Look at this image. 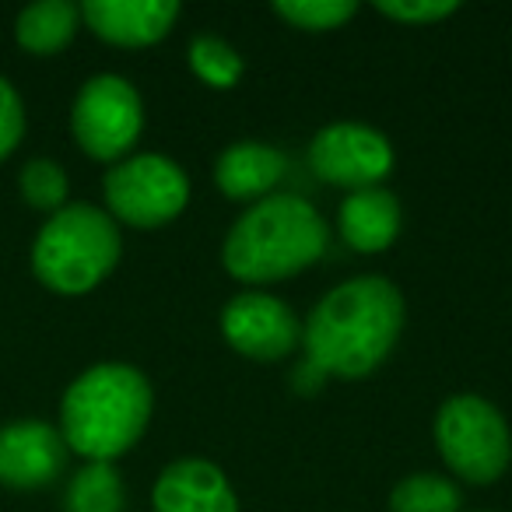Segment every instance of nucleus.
<instances>
[{
	"instance_id": "f257e3e1",
	"label": "nucleus",
	"mask_w": 512,
	"mask_h": 512,
	"mask_svg": "<svg viewBox=\"0 0 512 512\" xmlns=\"http://www.w3.org/2000/svg\"><path fill=\"white\" fill-rule=\"evenodd\" d=\"M407 320L404 295L379 274H362L327 292L302 327L306 365L323 379H365L390 358Z\"/></svg>"
},
{
	"instance_id": "f03ea898",
	"label": "nucleus",
	"mask_w": 512,
	"mask_h": 512,
	"mask_svg": "<svg viewBox=\"0 0 512 512\" xmlns=\"http://www.w3.org/2000/svg\"><path fill=\"white\" fill-rule=\"evenodd\" d=\"M155 411V393L141 369L99 362L85 369L60 400V435L88 463H113L137 446Z\"/></svg>"
},
{
	"instance_id": "7ed1b4c3",
	"label": "nucleus",
	"mask_w": 512,
	"mask_h": 512,
	"mask_svg": "<svg viewBox=\"0 0 512 512\" xmlns=\"http://www.w3.org/2000/svg\"><path fill=\"white\" fill-rule=\"evenodd\" d=\"M327 249V221L306 197L271 193L228 228L221 264L235 281L271 285L313 267Z\"/></svg>"
},
{
	"instance_id": "20e7f679",
	"label": "nucleus",
	"mask_w": 512,
	"mask_h": 512,
	"mask_svg": "<svg viewBox=\"0 0 512 512\" xmlns=\"http://www.w3.org/2000/svg\"><path fill=\"white\" fill-rule=\"evenodd\" d=\"M123 239L109 211L95 204H67L50 214L32 242V274L57 295H85L120 264Z\"/></svg>"
},
{
	"instance_id": "39448f33",
	"label": "nucleus",
	"mask_w": 512,
	"mask_h": 512,
	"mask_svg": "<svg viewBox=\"0 0 512 512\" xmlns=\"http://www.w3.org/2000/svg\"><path fill=\"white\" fill-rule=\"evenodd\" d=\"M435 446L446 467L470 484H495L512 460L502 411L477 393H456L435 414Z\"/></svg>"
},
{
	"instance_id": "423d86ee",
	"label": "nucleus",
	"mask_w": 512,
	"mask_h": 512,
	"mask_svg": "<svg viewBox=\"0 0 512 512\" xmlns=\"http://www.w3.org/2000/svg\"><path fill=\"white\" fill-rule=\"evenodd\" d=\"M109 218L130 228H162L190 204V176L165 155H134L102 179Z\"/></svg>"
},
{
	"instance_id": "0eeeda50",
	"label": "nucleus",
	"mask_w": 512,
	"mask_h": 512,
	"mask_svg": "<svg viewBox=\"0 0 512 512\" xmlns=\"http://www.w3.org/2000/svg\"><path fill=\"white\" fill-rule=\"evenodd\" d=\"M144 130V106L137 88L120 74H95L81 85L71 109V134L95 162H123Z\"/></svg>"
},
{
	"instance_id": "6e6552de",
	"label": "nucleus",
	"mask_w": 512,
	"mask_h": 512,
	"mask_svg": "<svg viewBox=\"0 0 512 512\" xmlns=\"http://www.w3.org/2000/svg\"><path fill=\"white\" fill-rule=\"evenodd\" d=\"M309 169L330 186L372 190L393 169V148L386 134L365 123H330L309 144Z\"/></svg>"
},
{
	"instance_id": "1a4fd4ad",
	"label": "nucleus",
	"mask_w": 512,
	"mask_h": 512,
	"mask_svg": "<svg viewBox=\"0 0 512 512\" xmlns=\"http://www.w3.org/2000/svg\"><path fill=\"white\" fill-rule=\"evenodd\" d=\"M221 334L253 362H281L302 344V323L278 295L242 292L221 309Z\"/></svg>"
},
{
	"instance_id": "9d476101",
	"label": "nucleus",
	"mask_w": 512,
	"mask_h": 512,
	"mask_svg": "<svg viewBox=\"0 0 512 512\" xmlns=\"http://www.w3.org/2000/svg\"><path fill=\"white\" fill-rule=\"evenodd\" d=\"M67 463V442L60 428L43 418H18L0 425V484L15 491L46 488Z\"/></svg>"
},
{
	"instance_id": "9b49d317",
	"label": "nucleus",
	"mask_w": 512,
	"mask_h": 512,
	"mask_svg": "<svg viewBox=\"0 0 512 512\" xmlns=\"http://www.w3.org/2000/svg\"><path fill=\"white\" fill-rule=\"evenodd\" d=\"M179 18L176 0H88L81 4V22L102 39V43L141 46L162 43Z\"/></svg>"
},
{
	"instance_id": "f8f14e48",
	"label": "nucleus",
	"mask_w": 512,
	"mask_h": 512,
	"mask_svg": "<svg viewBox=\"0 0 512 512\" xmlns=\"http://www.w3.org/2000/svg\"><path fill=\"white\" fill-rule=\"evenodd\" d=\"M155 512H239L225 470L211 460H176L158 474L151 491Z\"/></svg>"
},
{
	"instance_id": "ddd939ff",
	"label": "nucleus",
	"mask_w": 512,
	"mask_h": 512,
	"mask_svg": "<svg viewBox=\"0 0 512 512\" xmlns=\"http://www.w3.org/2000/svg\"><path fill=\"white\" fill-rule=\"evenodd\" d=\"M288 158L271 144L242 141L232 144L214 162V183L235 204H256L274 193V186L285 179Z\"/></svg>"
},
{
	"instance_id": "4468645a",
	"label": "nucleus",
	"mask_w": 512,
	"mask_h": 512,
	"mask_svg": "<svg viewBox=\"0 0 512 512\" xmlns=\"http://www.w3.org/2000/svg\"><path fill=\"white\" fill-rule=\"evenodd\" d=\"M400 221H404L400 200L383 186L348 193L341 211H337L341 235L355 253H383V249H390L400 235Z\"/></svg>"
},
{
	"instance_id": "2eb2a0df",
	"label": "nucleus",
	"mask_w": 512,
	"mask_h": 512,
	"mask_svg": "<svg viewBox=\"0 0 512 512\" xmlns=\"http://www.w3.org/2000/svg\"><path fill=\"white\" fill-rule=\"evenodd\" d=\"M78 25V4H71V0H39L15 18V39L22 50L36 53V57H53V53L71 46V39L78 36Z\"/></svg>"
},
{
	"instance_id": "dca6fc26",
	"label": "nucleus",
	"mask_w": 512,
	"mask_h": 512,
	"mask_svg": "<svg viewBox=\"0 0 512 512\" xmlns=\"http://www.w3.org/2000/svg\"><path fill=\"white\" fill-rule=\"evenodd\" d=\"M127 491L113 463H88L67 484V512H123Z\"/></svg>"
},
{
	"instance_id": "f3484780",
	"label": "nucleus",
	"mask_w": 512,
	"mask_h": 512,
	"mask_svg": "<svg viewBox=\"0 0 512 512\" xmlns=\"http://www.w3.org/2000/svg\"><path fill=\"white\" fill-rule=\"evenodd\" d=\"M460 505V488L439 474H411L390 495V512H460Z\"/></svg>"
},
{
	"instance_id": "a211bd4d",
	"label": "nucleus",
	"mask_w": 512,
	"mask_h": 512,
	"mask_svg": "<svg viewBox=\"0 0 512 512\" xmlns=\"http://www.w3.org/2000/svg\"><path fill=\"white\" fill-rule=\"evenodd\" d=\"M18 190H22L25 204L36 211L57 214L60 207H67V193H71V179H67L64 165L53 158H32L18 176Z\"/></svg>"
},
{
	"instance_id": "6ab92c4d",
	"label": "nucleus",
	"mask_w": 512,
	"mask_h": 512,
	"mask_svg": "<svg viewBox=\"0 0 512 512\" xmlns=\"http://www.w3.org/2000/svg\"><path fill=\"white\" fill-rule=\"evenodd\" d=\"M190 67L204 85L232 88L242 78V57L218 36H197L190 43Z\"/></svg>"
},
{
	"instance_id": "aec40b11",
	"label": "nucleus",
	"mask_w": 512,
	"mask_h": 512,
	"mask_svg": "<svg viewBox=\"0 0 512 512\" xmlns=\"http://www.w3.org/2000/svg\"><path fill=\"white\" fill-rule=\"evenodd\" d=\"M355 11L358 4H351V0H281V4H274V15L302 32L341 29L344 22L355 18Z\"/></svg>"
},
{
	"instance_id": "412c9836",
	"label": "nucleus",
	"mask_w": 512,
	"mask_h": 512,
	"mask_svg": "<svg viewBox=\"0 0 512 512\" xmlns=\"http://www.w3.org/2000/svg\"><path fill=\"white\" fill-rule=\"evenodd\" d=\"M379 15L393 18V22H404V25H435L442 22V18L456 15L460 11V4H453V0H383V4H376Z\"/></svg>"
},
{
	"instance_id": "4be33fe9",
	"label": "nucleus",
	"mask_w": 512,
	"mask_h": 512,
	"mask_svg": "<svg viewBox=\"0 0 512 512\" xmlns=\"http://www.w3.org/2000/svg\"><path fill=\"white\" fill-rule=\"evenodd\" d=\"M25 137V102L4 74H0V162L22 144Z\"/></svg>"
}]
</instances>
